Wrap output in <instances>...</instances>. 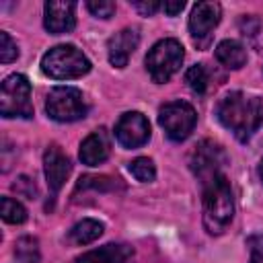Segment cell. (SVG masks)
Listing matches in <instances>:
<instances>
[{"instance_id":"6da1fadb","label":"cell","mask_w":263,"mask_h":263,"mask_svg":"<svg viewBox=\"0 0 263 263\" xmlns=\"http://www.w3.org/2000/svg\"><path fill=\"white\" fill-rule=\"evenodd\" d=\"M218 121L234 134L238 142H247L263 123V101L240 90L228 92L216 107Z\"/></svg>"},{"instance_id":"7a4b0ae2","label":"cell","mask_w":263,"mask_h":263,"mask_svg":"<svg viewBox=\"0 0 263 263\" xmlns=\"http://www.w3.org/2000/svg\"><path fill=\"white\" fill-rule=\"evenodd\" d=\"M234 216V197L224 173L203 183V226L210 234H222Z\"/></svg>"},{"instance_id":"3957f363","label":"cell","mask_w":263,"mask_h":263,"mask_svg":"<svg viewBox=\"0 0 263 263\" xmlns=\"http://www.w3.org/2000/svg\"><path fill=\"white\" fill-rule=\"evenodd\" d=\"M41 70L53 80H70L88 74L90 60L74 45H55L41 58Z\"/></svg>"},{"instance_id":"277c9868","label":"cell","mask_w":263,"mask_h":263,"mask_svg":"<svg viewBox=\"0 0 263 263\" xmlns=\"http://www.w3.org/2000/svg\"><path fill=\"white\" fill-rule=\"evenodd\" d=\"M183 58H185L183 45L177 39L166 37V39L156 41L146 53V70L154 82L162 84L179 72Z\"/></svg>"},{"instance_id":"5b68a950","label":"cell","mask_w":263,"mask_h":263,"mask_svg":"<svg viewBox=\"0 0 263 263\" xmlns=\"http://www.w3.org/2000/svg\"><path fill=\"white\" fill-rule=\"evenodd\" d=\"M0 113L2 117H33L31 82L25 74H10L0 88Z\"/></svg>"},{"instance_id":"8992f818","label":"cell","mask_w":263,"mask_h":263,"mask_svg":"<svg viewBox=\"0 0 263 263\" xmlns=\"http://www.w3.org/2000/svg\"><path fill=\"white\" fill-rule=\"evenodd\" d=\"M45 111L51 119L60 123L82 119L88 111L84 95L74 86H55L45 99Z\"/></svg>"},{"instance_id":"52a82bcc","label":"cell","mask_w":263,"mask_h":263,"mask_svg":"<svg viewBox=\"0 0 263 263\" xmlns=\"http://www.w3.org/2000/svg\"><path fill=\"white\" fill-rule=\"evenodd\" d=\"M158 123L173 142H183L193 132L197 123V113L187 101H171L160 107Z\"/></svg>"},{"instance_id":"ba28073f","label":"cell","mask_w":263,"mask_h":263,"mask_svg":"<svg viewBox=\"0 0 263 263\" xmlns=\"http://www.w3.org/2000/svg\"><path fill=\"white\" fill-rule=\"evenodd\" d=\"M189 162H191L193 175L201 183H208L210 179H214L216 175L222 173V166L228 162V158L220 144H216L212 140H203L201 144L195 146Z\"/></svg>"},{"instance_id":"9c48e42d","label":"cell","mask_w":263,"mask_h":263,"mask_svg":"<svg viewBox=\"0 0 263 263\" xmlns=\"http://www.w3.org/2000/svg\"><path fill=\"white\" fill-rule=\"evenodd\" d=\"M115 140L123 148H140L150 140V123L140 111L123 113L115 123Z\"/></svg>"},{"instance_id":"30bf717a","label":"cell","mask_w":263,"mask_h":263,"mask_svg":"<svg viewBox=\"0 0 263 263\" xmlns=\"http://www.w3.org/2000/svg\"><path fill=\"white\" fill-rule=\"evenodd\" d=\"M222 16V6L218 2H197L189 14V33L195 43L203 45L210 33L216 29Z\"/></svg>"},{"instance_id":"8fae6325","label":"cell","mask_w":263,"mask_h":263,"mask_svg":"<svg viewBox=\"0 0 263 263\" xmlns=\"http://www.w3.org/2000/svg\"><path fill=\"white\" fill-rule=\"evenodd\" d=\"M43 171H45L47 187L51 189V193H58L64 187V183H66V179H68V175L72 171L70 158L62 152L60 146L53 144V146H49L45 150V154H43Z\"/></svg>"},{"instance_id":"7c38bea8","label":"cell","mask_w":263,"mask_h":263,"mask_svg":"<svg viewBox=\"0 0 263 263\" xmlns=\"http://www.w3.org/2000/svg\"><path fill=\"white\" fill-rule=\"evenodd\" d=\"M76 4L74 2H45L43 4V25L49 33L62 35L74 29L76 16H74Z\"/></svg>"},{"instance_id":"4fadbf2b","label":"cell","mask_w":263,"mask_h":263,"mask_svg":"<svg viewBox=\"0 0 263 263\" xmlns=\"http://www.w3.org/2000/svg\"><path fill=\"white\" fill-rule=\"evenodd\" d=\"M111 154V140H109V134L105 127H99L95 132H90L82 144H80V160L82 164L86 166H97V164H103Z\"/></svg>"},{"instance_id":"5bb4252c","label":"cell","mask_w":263,"mask_h":263,"mask_svg":"<svg viewBox=\"0 0 263 263\" xmlns=\"http://www.w3.org/2000/svg\"><path fill=\"white\" fill-rule=\"evenodd\" d=\"M138 43H140V35H138L136 29H121L107 43L109 62L115 68H125L129 58H132V53L138 49Z\"/></svg>"},{"instance_id":"9a60e30c","label":"cell","mask_w":263,"mask_h":263,"mask_svg":"<svg viewBox=\"0 0 263 263\" xmlns=\"http://www.w3.org/2000/svg\"><path fill=\"white\" fill-rule=\"evenodd\" d=\"M76 263H134V249L123 242H107L80 255Z\"/></svg>"},{"instance_id":"2e32d148","label":"cell","mask_w":263,"mask_h":263,"mask_svg":"<svg viewBox=\"0 0 263 263\" xmlns=\"http://www.w3.org/2000/svg\"><path fill=\"white\" fill-rule=\"evenodd\" d=\"M216 60L230 70H238L247 64V51L238 41L224 39L216 45Z\"/></svg>"},{"instance_id":"e0dca14e","label":"cell","mask_w":263,"mask_h":263,"mask_svg":"<svg viewBox=\"0 0 263 263\" xmlns=\"http://www.w3.org/2000/svg\"><path fill=\"white\" fill-rule=\"evenodd\" d=\"M103 234V224L99 220L92 218H84L80 222H76L70 230V240L74 245H88L92 240H97Z\"/></svg>"},{"instance_id":"ac0fdd59","label":"cell","mask_w":263,"mask_h":263,"mask_svg":"<svg viewBox=\"0 0 263 263\" xmlns=\"http://www.w3.org/2000/svg\"><path fill=\"white\" fill-rule=\"evenodd\" d=\"M14 257L18 263H39V240L35 236H21L14 242Z\"/></svg>"},{"instance_id":"d6986e66","label":"cell","mask_w":263,"mask_h":263,"mask_svg":"<svg viewBox=\"0 0 263 263\" xmlns=\"http://www.w3.org/2000/svg\"><path fill=\"white\" fill-rule=\"evenodd\" d=\"M2 220L8 224H23L27 220L25 205L12 197H2Z\"/></svg>"},{"instance_id":"ffe728a7","label":"cell","mask_w":263,"mask_h":263,"mask_svg":"<svg viewBox=\"0 0 263 263\" xmlns=\"http://www.w3.org/2000/svg\"><path fill=\"white\" fill-rule=\"evenodd\" d=\"M185 82H187V86H189L193 92L203 95L205 88H208V72H205L203 64L191 66V68L185 72Z\"/></svg>"},{"instance_id":"44dd1931","label":"cell","mask_w":263,"mask_h":263,"mask_svg":"<svg viewBox=\"0 0 263 263\" xmlns=\"http://www.w3.org/2000/svg\"><path fill=\"white\" fill-rule=\"evenodd\" d=\"M129 173H132L138 181L150 183V181H154V177H156V166H154V162H152L150 158L140 156V158H136V160L129 162Z\"/></svg>"},{"instance_id":"7402d4cb","label":"cell","mask_w":263,"mask_h":263,"mask_svg":"<svg viewBox=\"0 0 263 263\" xmlns=\"http://www.w3.org/2000/svg\"><path fill=\"white\" fill-rule=\"evenodd\" d=\"M113 187H115V179H111V177H105V175H101V177H97V175H84L76 183V193L78 191H86V189L109 191Z\"/></svg>"},{"instance_id":"603a6c76","label":"cell","mask_w":263,"mask_h":263,"mask_svg":"<svg viewBox=\"0 0 263 263\" xmlns=\"http://www.w3.org/2000/svg\"><path fill=\"white\" fill-rule=\"evenodd\" d=\"M18 58V45L12 41V37L6 31H0V62L10 64Z\"/></svg>"},{"instance_id":"cb8c5ba5","label":"cell","mask_w":263,"mask_h":263,"mask_svg":"<svg viewBox=\"0 0 263 263\" xmlns=\"http://www.w3.org/2000/svg\"><path fill=\"white\" fill-rule=\"evenodd\" d=\"M86 8L99 18H109L115 12V2H111V0H90V2H86Z\"/></svg>"},{"instance_id":"d4e9b609","label":"cell","mask_w":263,"mask_h":263,"mask_svg":"<svg viewBox=\"0 0 263 263\" xmlns=\"http://www.w3.org/2000/svg\"><path fill=\"white\" fill-rule=\"evenodd\" d=\"M249 247H251V259L249 263H263V236H251L249 238Z\"/></svg>"},{"instance_id":"484cf974","label":"cell","mask_w":263,"mask_h":263,"mask_svg":"<svg viewBox=\"0 0 263 263\" xmlns=\"http://www.w3.org/2000/svg\"><path fill=\"white\" fill-rule=\"evenodd\" d=\"M132 6H134L138 12H142L144 16H150V14H154L158 8H162V4L156 2V0H148V2H146V0H144V2H142V0H134Z\"/></svg>"},{"instance_id":"4316f807","label":"cell","mask_w":263,"mask_h":263,"mask_svg":"<svg viewBox=\"0 0 263 263\" xmlns=\"http://www.w3.org/2000/svg\"><path fill=\"white\" fill-rule=\"evenodd\" d=\"M183 8H185V2H183V0H166V2L162 4V10H164L168 16L179 14Z\"/></svg>"},{"instance_id":"83f0119b","label":"cell","mask_w":263,"mask_h":263,"mask_svg":"<svg viewBox=\"0 0 263 263\" xmlns=\"http://www.w3.org/2000/svg\"><path fill=\"white\" fill-rule=\"evenodd\" d=\"M259 177H261V181H263V158H261V162H259Z\"/></svg>"}]
</instances>
